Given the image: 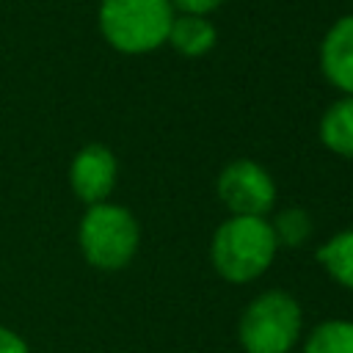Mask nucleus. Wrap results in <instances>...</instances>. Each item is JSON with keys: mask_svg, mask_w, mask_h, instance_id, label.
Wrapping results in <instances>:
<instances>
[{"mask_svg": "<svg viewBox=\"0 0 353 353\" xmlns=\"http://www.w3.org/2000/svg\"><path fill=\"white\" fill-rule=\"evenodd\" d=\"M279 243L268 218L229 215L210 240V262L215 273L232 284L259 279L276 259Z\"/></svg>", "mask_w": 353, "mask_h": 353, "instance_id": "obj_1", "label": "nucleus"}, {"mask_svg": "<svg viewBox=\"0 0 353 353\" xmlns=\"http://www.w3.org/2000/svg\"><path fill=\"white\" fill-rule=\"evenodd\" d=\"M174 17L176 11L171 0H102L97 25L113 50L143 55L168 41Z\"/></svg>", "mask_w": 353, "mask_h": 353, "instance_id": "obj_2", "label": "nucleus"}, {"mask_svg": "<svg viewBox=\"0 0 353 353\" xmlns=\"http://www.w3.org/2000/svg\"><path fill=\"white\" fill-rule=\"evenodd\" d=\"M77 243L88 265L99 270H121L138 251L141 226L135 215L121 204H91L80 218Z\"/></svg>", "mask_w": 353, "mask_h": 353, "instance_id": "obj_3", "label": "nucleus"}, {"mask_svg": "<svg viewBox=\"0 0 353 353\" xmlns=\"http://www.w3.org/2000/svg\"><path fill=\"white\" fill-rule=\"evenodd\" d=\"M303 331V312L284 290L256 295L240 314L237 339L245 353H290Z\"/></svg>", "mask_w": 353, "mask_h": 353, "instance_id": "obj_4", "label": "nucleus"}, {"mask_svg": "<svg viewBox=\"0 0 353 353\" xmlns=\"http://www.w3.org/2000/svg\"><path fill=\"white\" fill-rule=\"evenodd\" d=\"M215 190L229 215H256L265 218L276 204V182L273 176L248 157L232 160L221 168L215 179Z\"/></svg>", "mask_w": 353, "mask_h": 353, "instance_id": "obj_5", "label": "nucleus"}, {"mask_svg": "<svg viewBox=\"0 0 353 353\" xmlns=\"http://www.w3.org/2000/svg\"><path fill=\"white\" fill-rule=\"evenodd\" d=\"M119 179V160L105 143H85L69 165V188L83 204H102Z\"/></svg>", "mask_w": 353, "mask_h": 353, "instance_id": "obj_6", "label": "nucleus"}, {"mask_svg": "<svg viewBox=\"0 0 353 353\" xmlns=\"http://www.w3.org/2000/svg\"><path fill=\"white\" fill-rule=\"evenodd\" d=\"M320 72L342 97H353V14L339 17L325 30L320 41Z\"/></svg>", "mask_w": 353, "mask_h": 353, "instance_id": "obj_7", "label": "nucleus"}, {"mask_svg": "<svg viewBox=\"0 0 353 353\" xmlns=\"http://www.w3.org/2000/svg\"><path fill=\"white\" fill-rule=\"evenodd\" d=\"M218 41L215 25L207 17H193V14H176L168 30V44L185 55V58H201L207 55Z\"/></svg>", "mask_w": 353, "mask_h": 353, "instance_id": "obj_8", "label": "nucleus"}, {"mask_svg": "<svg viewBox=\"0 0 353 353\" xmlns=\"http://www.w3.org/2000/svg\"><path fill=\"white\" fill-rule=\"evenodd\" d=\"M320 141L339 157H353V97H339L320 116Z\"/></svg>", "mask_w": 353, "mask_h": 353, "instance_id": "obj_9", "label": "nucleus"}, {"mask_svg": "<svg viewBox=\"0 0 353 353\" xmlns=\"http://www.w3.org/2000/svg\"><path fill=\"white\" fill-rule=\"evenodd\" d=\"M314 256L336 284L353 290V229H342L328 237Z\"/></svg>", "mask_w": 353, "mask_h": 353, "instance_id": "obj_10", "label": "nucleus"}, {"mask_svg": "<svg viewBox=\"0 0 353 353\" xmlns=\"http://www.w3.org/2000/svg\"><path fill=\"white\" fill-rule=\"evenodd\" d=\"M303 353H353V320L317 323L303 342Z\"/></svg>", "mask_w": 353, "mask_h": 353, "instance_id": "obj_11", "label": "nucleus"}, {"mask_svg": "<svg viewBox=\"0 0 353 353\" xmlns=\"http://www.w3.org/2000/svg\"><path fill=\"white\" fill-rule=\"evenodd\" d=\"M273 226V234H276V243L279 248L287 245V248H298L306 243L309 232H312V218L301 210V207H287L276 215V221L270 223Z\"/></svg>", "mask_w": 353, "mask_h": 353, "instance_id": "obj_12", "label": "nucleus"}, {"mask_svg": "<svg viewBox=\"0 0 353 353\" xmlns=\"http://www.w3.org/2000/svg\"><path fill=\"white\" fill-rule=\"evenodd\" d=\"M223 0H171L174 11L179 14H193V17H207L212 14Z\"/></svg>", "mask_w": 353, "mask_h": 353, "instance_id": "obj_13", "label": "nucleus"}, {"mask_svg": "<svg viewBox=\"0 0 353 353\" xmlns=\"http://www.w3.org/2000/svg\"><path fill=\"white\" fill-rule=\"evenodd\" d=\"M0 353H30V347L14 328L0 325Z\"/></svg>", "mask_w": 353, "mask_h": 353, "instance_id": "obj_14", "label": "nucleus"}]
</instances>
